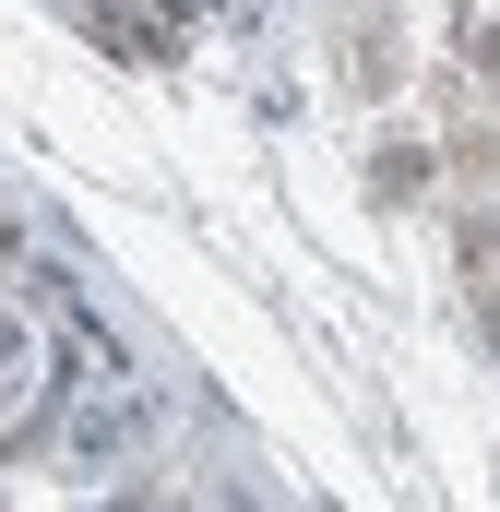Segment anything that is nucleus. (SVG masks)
I'll return each instance as SVG.
<instances>
[{
	"instance_id": "nucleus-1",
	"label": "nucleus",
	"mask_w": 500,
	"mask_h": 512,
	"mask_svg": "<svg viewBox=\"0 0 500 512\" xmlns=\"http://www.w3.org/2000/svg\"><path fill=\"white\" fill-rule=\"evenodd\" d=\"M429 179H441V155H429V143H405V131H393V143L370 155V191H381V203H417Z\"/></svg>"
},
{
	"instance_id": "nucleus-2",
	"label": "nucleus",
	"mask_w": 500,
	"mask_h": 512,
	"mask_svg": "<svg viewBox=\"0 0 500 512\" xmlns=\"http://www.w3.org/2000/svg\"><path fill=\"white\" fill-rule=\"evenodd\" d=\"M465 60H477V72L500 84V24H465Z\"/></svg>"
},
{
	"instance_id": "nucleus-3",
	"label": "nucleus",
	"mask_w": 500,
	"mask_h": 512,
	"mask_svg": "<svg viewBox=\"0 0 500 512\" xmlns=\"http://www.w3.org/2000/svg\"><path fill=\"white\" fill-rule=\"evenodd\" d=\"M477 322H489V334H500V274H477Z\"/></svg>"
}]
</instances>
